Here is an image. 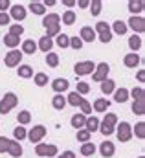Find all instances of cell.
Instances as JSON below:
<instances>
[{
  "instance_id": "25",
  "label": "cell",
  "mask_w": 145,
  "mask_h": 158,
  "mask_svg": "<svg viewBox=\"0 0 145 158\" xmlns=\"http://www.w3.org/2000/svg\"><path fill=\"white\" fill-rule=\"evenodd\" d=\"M79 153H81L85 158H92V156H94V153H96V145H94L92 142L81 143V149H79Z\"/></svg>"
},
{
  "instance_id": "41",
  "label": "cell",
  "mask_w": 145,
  "mask_h": 158,
  "mask_svg": "<svg viewBox=\"0 0 145 158\" xmlns=\"http://www.w3.org/2000/svg\"><path fill=\"white\" fill-rule=\"evenodd\" d=\"M17 121H19V125H28L30 121H31V114H30V110H20L19 114H17Z\"/></svg>"
},
{
  "instance_id": "31",
  "label": "cell",
  "mask_w": 145,
  "mask_h": 158,
  "mask_svg": "<svg viewBox=\"0 0 145 158\" xmlns=\"http://www.w3.org/2000/svg\"><path fill=\"white\" fill-rule=\"evenodd\" d=\"M110 30H112V33H118V35H125V33L129 31V28H127V24H125L123 20H116V22L110 26Z\"/></svg>"
},
{
  "instance_id": "53",
  "label": "cell",
  "mask_w": 145,
  "mask_h": 158,
  "mask_svg": "<svg viewBox=\"0 0 145 158\" xmlns=\"http://www.w3.org/2000/svg\"><path fill=\"white\" fill-rule=\"evenodd\" d=\"M136 79H138L140 83H143V81H145V72H143V70H138V74H136Z\"/></svg>"
},
{
  "instance_id": "56",
  "label": "cell",
  "mask_w": 145,
  "mask_h": 158,
  "mask_svg": "<svg viewBox=\"0 0 145 158\" xmlns=\"http://www.w3.org/2000/svg\"><path fill=\"white\" fill-rule=\"evenodd\" d=\"M42 6H44V7H46V6H55V0H46Z\"/></svg>"
},
{
  "instance_id": "4",
  "label": "cell",
  "mask_w": 145,
  "mask_h": 158,
  "mask_svg": "<svg viewBox=\"0 0 145 158\" xmlns=\"http://www.w3.org/2000/svg\"><path fill=\"white\" fill-rule=\"evenodd\" d=\"M114 132H116V136H118V140L121 143H127L132 138V125L129 121H121V123L116 125V131Z\"/></svg>"
},
{
  "instance_id": "20",
  "label": "cell",
  "mask_w": 145,
  "mask_h": 158,
  "mask_svg": "<svg viewBox=\"0 0 145 158\" xmlns=\"http://www.w3.org/2000/svg\"><path fill=\"white\" fill-rule=\"evenodd\" d=\"M129 11L132 13V17H136V15H140L142 11H143V7H145V4H143V0H130L129 4Z\"/></svg>"
},
{
  "instance_id": "51",
  "label": "cell",
  "mask_w": 145,
  "mask_h": 158,
  "mask_svg": "<svg viewBox=\"0 0 145 158\" xmlns=\"http://www.w3.org/2000/svg\"><path fill=\"white\" fill-rule=\"evenodd\" d=\"M11 24V19L7 13H0V26H9Z\"/></svg>"
},
{
  "instance_id": "9",
  "label": "cell",
  "mask_w": 145,
  "mask_h": 158,
  "mask_svg": "<svg viewBox=\"0 0 145 158\" xmlns=\"http://www.w3.org/2000/svg\"><path fill=\"white\" fill-rule=\"evenodd\" d=\"M7 15H9V19H13V20L19 24V22H22V20L28 17V9H26L22 4H11Z\"/></svg>"
},
{
  "instance_id": "55",
  "label": "cell",
  "mask_w": 145,
  "mask_h": 158,
  "mask_svg": "<svg viewBox=\"0 0 145 158\" xmlns=\"http://www.w3.org/2000/svg\"><path fill=\"white\" fill-rule=\"evenodd\" d=\"M63 4H64L66 7H73V6H75V2H73V0H64Z\"/></svg>"
},
{
  "instance_id": "8",
  "label": "cell",
  "mask_w": 145,
  "mask_h": 158,
  "mask_svg": "<svg viewBox=\"0 0 145 158\" xmlns=\"http://www.w3.org/2000/svg\"><path fill=\"white\" fill-rule=\"evenodd\" d=\"M46 132H48V129L44 127V125H33V129H30L28 131V140L31 142V143H40L42 140H44V136H46Z\"/></svg>"
},
{
  "instance_id": "48",
  "label": "cell",
  "mask_w": 145,
  "mask_h": 158,
  "mask_svg": "<svg viewBox=\"0 0 145 158\" xmlns=\"http://www.w3.org/2000/svg\"><path fill=\"white\" fill-rule=\"evenodd\" d=\"M83 44H85V42L79 39L77 35H75V37H70V48H73V50H81Z\"/></svg>"
},
{
  "instance_id": "33",
  "label": "cell",
  "mask_w": 145,
  "mask_h": 158,
  "mask_svg": "<svg viewBox=\"0 0 145 158\" xmlns=\"http://www.w3.org/2000/svg\"><path fill=\"white\" fill-rule=\"evenodd\" d=\"M4 44L7 46V48H11V50H17L19 48V44H20V37H15V35H4Z\"/></svg>"
},
{
  "instance_id": "50",
  "label": "cell",
  "mask_w": 145,
  "mask_h": 158,
  "mask_svg": "<svg viewBox=\"0 0 145 158\" xmlns=\"http://www.w3.org/2000/svg\"><path fill=\"white\" fill-rule=\"evenodd\" d=\"M11 7V0H0V13H7Z\"/></svg>"
},
{
  "instance_id": "39",
  "label": "cell",
  "mask_w": 145,
  "mask_h": 158,
  "mask_svg": "<svg viewBox=\"0 0 145 158\" xmlns=\"http://www.w3.org/2000/svg\"><path fill=\"white\" fill-rule=\"evenodd\" d=\"M46 64H48L50 68H57V66H59V55H57L55 52L46 53Z\"/></svg>"
},
{
  "instance_id": "40",
  "label": "cell",
  "mask_w": 145,
  "mask_h": 158,
  "mask_svg": "<svg viewBox=\"0 0 145 158\" xmlns=\"http://www.w3.org/2000/svg\"><path fill=\"white\" fill-rule=\"evenodd\" d=\"M55 44L59 46V48H70V37L66 35V33H59L57 35V39H55Z\"/></svg>"
},
{
  "instance_id": "18",
  "label": "cell",
  "mask_w": 145,
  "mask_h": 158,
  "mask_svg": "<svg viewBox=\"0 0 145 158\" xmlns=\"http://www.w3.org/2000/svg\"><path fill=\"white\" fill-rule=\"evenodd\" d=\"M20 52H22V55H33L37 52V42L33 39H28L22 42V48H20Z\"/></svg>"
},
{
  "instance_id": "28",
  "label": "cell",
  "mask_w": 145,
  "mask_h": 158,
  "mask_svg": "<svg viewBox=\"0 0 145 158\" xmlns=\"http://www.w3.org/2000/svg\"><path fill=\"white\" fill-rule=\"evenodd\" d=\"M26 136H28V131H26V127H22V125H17L15 129H13V140L15 142H22V140H26Z\"/></svg>"
},
{
  "instance_id": "29",
  "label": "cell",
  "mask_w": 145,
  "mask_h": 158,
  "mask_svg": "<svg viewBox=\"0 0 145 158\" xmlns=\"http://www.w3.org/2000/svg\"><path fill=\"white\" fill-rule=\"evenodd\" d=\"M129 98H132L134 101H145V90H143V86H134L132 90H129Z\"/></svg>"
},
{
  "instance_id": "3",
  "label": "cell",
  "mask_w": 145,
  "mask_h": 158,
  "mask_svg": "<svg viewBox=\"0 0 145 158\" xmlns=\"http://www.w3.org/2000/svg\"><path fill=\"white\" fill-rule=\"evenodd\" d=\"M17 103H19V98H17V94L15 92H7V94H4V98L0 99V114H9L15 107H17Z\"/></svg>"
},
{
  "instance_id": "14",
  "label": "cell",
  "mask_w": 145,
  "mask_h": 158,
  "mask_svg": "<svg viewBox=\"0 0 145 158\" xmlns=\"http://www.w3.org/2000/svg\"><path fill=\"white\" fill-rule=\"evenodd\" d=\"M99 153H101L103 158H112L114 155H116V145L107 140V142H103V143L99 145Z\"/></svg>"
},
{
  "instance_id": "38",
  "label": "cell",
  "mask_w": 145,
  "mask_h": 158,
  "mask_svg": "<svg viewBox=\"0 0 145 158\" xmlns=\"http://www.w3.org/2000/svg\"><path fill=\"white\" fill-rule=\"evenodd\" d=\"M136 134V138L143 140L145 138V121H138L134 127H132V136Z\"/></svg>"
},
{
  "instance_id": "46",
  "label": "cell",
  "mask_w": 145,
  "mask_h": 158,
  "mask_svg": "<svg viewBox=\"0 0 145 158\" xmlns=\"http://www.w3.org/2000/svg\"><path fill=\"white\" fill-rule=\"evenodd\" d=\"M24 33V26H20V24H9V35H15V37H20Z\"/></svg>"
},
{
  "instance_id": "21",
  "label": "cell",
  "mask_w": 145,
  "mask_h": 158,
  "mask_svg": "<svg viewBox=\"0 0 145 158\" xmlns=\"http://www.w3.org/2000/svg\"><path fill=\"white\" fill-rule=\"evenodd\" d=\"M110 107V99H105V98H99V99H96L94 101V105H92V109L96 110V112H107Z\"/></svg>"
},
{
  "instance_id": "52",
  "label": "cell",
  "mask_w": 145,
  "mask_h": 158,
  "mask_svg": "<svg viewBox=\"0 0 145 158\" xmlns=\"http://www.w3.org/2000/svg\"><path fill=\"white\" fill-rule=\"evenodd\" d=\"M57 158H77V156H75V153H73V151H64V153L57 155Z\"/></svg>"
},
{
  "instance_id": "47",
  "label": "cell",
  "mask_w": 145,
  "mask_h": 158,
  "mask_svg": "<svg viewBox=\"0 0 145 158\" xmlns=\"http://www.w3.org/2000/svg\"><path fill=\"white\" fill-rule=\"evenodd\" d=\"M79 96H85V94H88L90 92V85L88 83H85V81H79L77 83V90H75Z\"/></svg>"
},
{
  "instance_id": "16",
  "label": "cell",
  "mask_w": 145,
  "mask_h": 158,
  "mask_svg": "<svg viewBox=\"0 0 145 158\" xmlns=\"http://www.w3.org/2000/svg\"><path fill=\"white\" fill-rule=\"evenodd\" d=\"M52 48H53V39H50V37H46V35H42V37L39 39V42H37V50H40V52H44V53H50Z\"/></svg>"
},
{
  "instance_id": "34",
  "label": "cell",
  "mask_w": 145,
  "mask_h": 158,
  "mask_svg": "<svg viewBox=\"0 0 145 158\" xmlns=\"http://www.w3.org/2000/svg\"><path fill=\"white\" fill-rule=\"evenodd\" d=\"M30 11L33 15H39V17L46 15V7L42 6V2H30Z\"/></svg>"
},
{
  "instance_id": "43",
  "label": "cell",
  "mask_w": 145,
  "mask_h": 158,
  "mask_svg": "<svg viewBox=\"0 0 145 158\" xmlns=\"http://www.w3.org/2000/svg\"><path fill=\"white\" fill-rule=\"evenodd\" d=\"M88 7H90V13H92L94 17H97V15L101 13V7H103V2H101V0H92Z\"/></svg>"
},
{
  "instance_id": "54",
  "label": "cell",
  "mask_w": 145,
  "mask_h": 158,
  "mask_svg": "<svg viewBox=\"0 0 145 158\" xmlns=\"http://www.w3.org/2000/svg\"><path fill=\"white\" fill-rule=\"evenodd\" d=\"M77 6L85 9V7H88V6H90V2H88V0H81V2H77Z\"/></svg>"
},
{
  "instance_id": "1",
  "label": "cell",
  "mask_w": 145,
  "mask_h": 158,
  "mask_svg": "<svg viewBox=\"0 0 145 158\" xmlns=\"http://www.w3.org/2000/svg\"><path fill=\"white\" fill-rule=\"evenodd\" d=\"M42 26L46 28V37L53 39L61 33V15L59 13H48L42 17Z\"/></svg>"
},
{
  "instance_id": "15",
  "label": "cell",
  "mask_w": 145,
  "mask_h": 158,
  "mask_svg": "<svg viewBox=\"0 0 145 158\" xmlns=\"http://www.w3.org/2000/svg\"><path fill=\"white\" fill-rule=\"evenodd\" d=\"M140 63H142V57H140L138 53H132V52H130V53H127V55L123 57V64H125L127 68H136Z\"/></svg>"
},
{
  "instance_id": "27",
  "label": "cell",
  "mask_w": 145,
  "mask_h": 158,
  "mask_svg": "<svg viewBox=\"0 0 145 158\" xmlns=\"http://www.w3.org/2000/svg\"><path fill=\"white\" fill-rule=\"evenodd\" d=\"M17 68H19V70H17L19 77H22V79H30V77H33V68H31L30 64H19Z\"/></svg>"
},
{
  "instance_id": "37",
  "label": "cell",
  "mask_w": 145,
  "mask_h": 158,
  "mask_svg": "<svg viewBox=\"0 0 145 158\" xmlns=\"http://www.w3.org/2000/svg\"><path fill=\"white\" fill-rule=\"evenodd\" d=\"M33 81H35L37 86H46V85L50 83L48 74H44V72H37V74H33Z\"/></svg>"
},
{
  "instance_id": "57",
  "label": "cell",
  "mask_w": 145,
  "mask_h": 158,
  "mask_svg": "<svg viewBox=\"0 0 145 158\" xmlns=\"http://www.w3.org/2000/svg\"><path fill=\"white\" fill-rule=\"evenodd\" d=\"M138 158H145V156H138Z\"/></svg>"
},
{
  "instance_id": "42",
  "label": "cell",
  "mask_w": 145,
  "mask_h": 158,
  "mask_svg": "<svg viewBox=\"0 0 145 158\" xmlns=\"http://www.w3.org/2000/svg\"><path fill=\"white\" fill-rule=\"evenodd\" d=\"M132 112L136 116H145V101H132Z\"/></svg>"
},
{
  "instance_id": "35",
  "label": "cell",
  "mask_w": 145,
  "mask_h": 158,
  "mask_svg": "<svg viewBox=\"0 0 145 158\" xmlns=\"http://www.w3.org/2000/svg\"><path fill=\"white\" fill-rule=\"evenodd\" d=\"M85 121H86V116H83V114H73L72 119H70V123H72L73 129H85Z\"/></svg>"
},
{
  "instance_id": "6",
  "label": "cell",
  "mask_w": 145,
  "mask_h": 158,
  "mask_svg": "<svg viewBox=\"0 0 145 158\" xmlns=\"http://www.w3.org/2000/svg\"><path fill=\"white\" fill-rule=\"evenodd\" d=\"M94 31H96V37H99V40L105 42V44H109L110 40H112V30H110V24L109 22H105V20H99V22L96 24Z\"/></svg>"
},
{
  "instance_id": "30",
  "label": "cell",
  "mask_w": 145,
  "mask_h": 158,
  "mask_svg": "<svg viewBox=\"0 0 145 158\" xmlns=\"http://www.w3.org/2000/svg\"><path fill=\"white\" fill-rule=\"evenodd\" d=\"M83 99H85V98H83V96H79V94H77V92L73 90V92H70V94L66 96V105H72V107H79V105L83 103Z\"/></svg>"
},
{
  "instance_id": "26",
  "label": "cell",
  "mask_w": 145,
  "mask_h": 158,
  "mask_svg": "<svg viewBox=\"0 0 145 158\" xmlns=\"http://www.w3.org/2000/svg\"><path fill=\"white\" fill-rule=\"evenodd\" d=\"M52 107H53L55 110H63V109L66 107V98H64L63 94H55V96L52 98Z\"/></svg>"
},
{
  "instance_id": "13",
  "label": "cell",
  "mask_w": 145,
  "mask_h": 158,
  "mask_svg": "<svg viewBox=\"0 0 145 158\" xmlns=\"http://www.w3.org/2000/svg\"><path fill=\"white\" fill-rule=\"evenodd\" d=\"M52 88H53L55 94H63V92H66L70 88V81L64 77H57L52 81Z\"/></svg>"
},
{
  "instance_id": "36",
  "label": "cell",
  "mask_w": 145,
  "mask_h": 158,
  "mask_svg": "<svg viewBox=\"0 0 145 158\" xmlns=\"http://www.w3.org/2000/svg\"><path fill=\"white\" fill-rule=\"evenodd\" d=\"M114 90H116V83H114L112 79H105V81L101 83V92H103L105 96L114 94Z\"/></svg>"
},
{
  "instance_id": "12",
  "label": "cell",
  "mask_w": 145,
  "mask_h": 158,
  "mask_svg": "<svg viewBox=\"0 0 145 158\" xmlns=\"http://www.w3.org/2000/svg\"><path fill=\"white\" fill-rule=\"evenodd\" d=\"M109 72H110L109 63H99V64H96V70L92 72V79L96 83H103L105 79H109Z\"/></svg>"
},
{
  "instance_id": "49",
  "label": "cell",
  "mask_w": 145,
  "mask_h": 158,
  "mask_svg": "<svg viewBox=\"0 0 145 158\" xmlns=\"http://www.w3.org/2000/svg\"><path fill=\"white\" fill-rule=\"evenodd\" d=\"M7 147H9V138L0 136V153H7Z\"/></svg>"
},
{
  "instance_id": "5",
  "label": "cell",
  "mask_w": 145,
  "mask_h": 158,
  "mask_svg": "<svg viewBox=\"0 0 145 158\" xmlns=\"http://www.w3.org/2000/svg\"><path fill=\"white\" fill-rule=\"evenodd\" d=\"M35 155L40 158H55L59 155V149H57L55 143H37Z\"/></svg>"
},
{
  "instance_id": "44",
  "label": "cell",
  "mask_w": 145,
  "mask_h": 158,
  "mask_svg": "<svg viewBox=\"0 0 145 158\" xmlns=\"http://www.w3.org/2000/svg\"><path fill=\"white\" fill-rule=\"evenodd\" d=\"M79 109H81L83 116H92V103L88 99H83V103L79 105Z\"/></svg>"
},
{
  "instance_id": "45",
  "label": "cell",
  "mask_w": 145,
  "mask_h": 158,
  "mask_svg": "<svg viewBox=\"0 0 145 158\" xmlns=\"http://www.w3.org/2000/svg\"><path fill=\"white\" fill-rule=\"evenodd\" d=\"M90 132L88 131H85V129H79L77 131V134H75V138H77V142H81V143H86V142H90Z\"/></svg>"
},
{
  "instance_id": "19",
  "label": "cell",
  "mask_w": 145,
  "mask_h": 158,
  "mask_svg": "<svg viewBox=\"0 0 145 158\" xmlns=\"http://www.w3.org/2000/svg\"><path fill=\"white\" fill-rule=\"evenodd\" d=\"M85 131H88L90 134L99 131V119L96 116H86V121H85Z\"/></svg>"
},
{
  "instance_id": "10",
  "label": "cell",
  "mask_w": 145,
  "mask_h": 158,
  "mask_svg": "<svg viewBox=\"0 0 145 158\" xmlns=\"http://www.w3.org/2000/svg\"><path fill=\"white\" fill-rule=\"evenodd\" d=\"M127 28H130L132 31H134V35H142L145 31V19L142 15H136V17H130L127 22Z\"/></svg>"
},
{
  "instance_id": "2",
  "label": "cell",
  "mask_w": 145,
  "mask_h": 158,
  "mask_svg": "<svg viewBox=\"0 0 145 158\" xmlns=\"http://www.w3.org/2000/svg\"><path fill=\"white\" fill-rule=\"evenodd\" d=\"M118 123H119V121H118V116H116L114 112L105 114L103 121H99V132H101L103 136H110V134H114Z\"/></svg>"
},
{
  "instance_id": "11",
  "label": "cell",
  "mask_w": 145,
  "mask_h": 158,
  "mask_svg": "<svg viewBox=\"0 0 145 158\" xmlns=\"http://www.w3.org/2000/svg\"><path fill=\"white\" fill-rule=\"evenodd\" d=\"M96 70V63L94 61H81L73 64V72L75 76H90Z\"/></svg>"
},
{
  "instance_id": "23",
  "label": "cell",
  "mask_w": 145,
  "mask_h": 158,
  "mask_svg": "<svg viewBox=\"0 0 145 158\" xmlns=\"http://www.w3.org/2000/svg\"><path fill=\"white\" fill-rule=\"evenodd\" d=\"M114 101L116 103H125V101H129V88H116L114 90Z\"/></svg>"
},
{
  "instance_id": "7",
  "label": "cell",
  "mask_w": 145,
  "mask_h": 158,
  "mask_svg": "<svg viewBox=\"0 0 145 158\" xmlns=\"http://www.w3.org/2000/svg\"><path fill=\"white\" fill-rule=\"evenodd\" d=\"M22 52L17 48V50H9L7 53H6V57H4V64L7 66V68H17L20 63H22Z\"/></svg>"
},
{
  "instance_id": "17",
  "label": "cell",
  "mask_w": 145,
  "mask_h": 158,
  "mask_svg": "<svg viewBox=\"0 0 145 158\" xmlns=\"http://www.w3.org/2000/svg\"><path fill=\"white\" fill-rule=\"evenodd\" d=\"M79 39L83 40V42H94V40H96V31H94V28H90V26H83V28H81V35H79Z\"/></svg>"
},
{
  "instance_id": "22",
  "label": "cell",
  "mask_w": 145,
  "mask_h": 158,
  "mask_svg": "<svg viewBox=\"0 0 145 158\" xmlns=\"http://www.w3.org/2000/svg\"><path fill=\"white\" fill-rule=\"evenodd\" d=\"M7 153L13 158H20L22 156V145L15 140H9V147H7Z\"/></svg>"
},
{
  "instance_id": "24",
  "label": "cell",
  "mask_w": 145,
  "mask_h": 158,
  "mask_svg": "<svg viewBox=\"0 0 145 158\" xmlns=\"http://www.w3.org/2000/svg\"><path fill=\"white\" fill-rule=\"evenodd\" d=\"M142 46H143V39H142V35H130V37H129V48L132 50V53H136Z\"/></svg>"
},
{
  "instance_id": "32",
  "label": "cell",
  "mask_w": 145,
  "mask_h": 158,
  "mask_svg": "<svg viewBox=\"0 0 145 158\" xmlns=\"http://www.w3.org/2000/svg\"><path fill=\"white\" fill-rule=\"evenodd\" d=\"M61 20H63V24H64V26H72V24H75V20H77V15H75V11L68 9V11H64V13H63Z\"/></svg>"
}]
</instances>
